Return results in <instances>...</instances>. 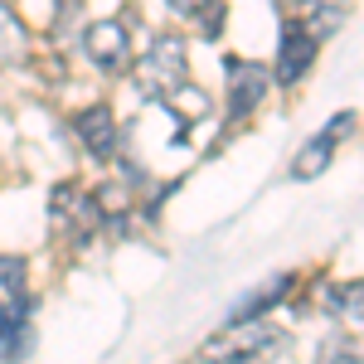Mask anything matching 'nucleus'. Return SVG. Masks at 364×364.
I'll use <instances>...</instances> for the list:
<instances>
[{
  "label": "nucleus",
  "mask_w": 364,
  "mask_h": 364,
  "mask_svg": "<svg viewBox=\"0 0 364 364\" xmlns=\"http://www.w3.org/2000/svg\"><path fill=\"white\" fill-rule=\"evenodd\" d=\"M180 83H190V54H185V39L180 34H156L146 58L136 63V87L146 97H170Z\"/></svg>",
  "instance_id": "f257e3e1"
},
{
  "label": "nucleus",
  "mask_w": 364,
  "mask_h": 364,
  "mask_svg": "<svg viewBox=\"0 0 364 364\" xmlns=\"http://www.w3.org/2000/svg\"><path fill=\"white\" fill-rule=\"evenodd\" d=\"M272 345H282V336L262 321H228V331L204 340V360L209 364H252L262 355H272Z\"/></svg>",
  "instance_id": "f03ea898"
},
{
  "label": "nucleus",
  "mask_w": 364,
  "mask_h": 364,
  "mask_svg": "<svg viewBox=\"0 0 364 364\" xmlns=\"http://www.w3.org/2000/svg\"><path fill=\"white\" fill-rule=\"evenodd\" d=\"M350 132H355V112H336L331 122H326V127H321V132H316V136L306 141V146H301V151H296V161H291V175H296V180H311V175H321V170L336 161V146L350 136Z\"/></svg>",
  "instance_id": "7ed1b4c3"
},
{
  "label": "nucleus",
  "mask_w": 364,
  "mask_h": 364,
  "mask_svg": "<svg viewBox=\"0 0 364 364\" xmlns=\"http://www.w3.org/2000/svg\"><path fill=\"white\" fill-rule=\"evenodd\" d=\"M228 117L233 122H243V117H252V107L267 97V68L262 63H248V58H228Z\"/></svg>",
  "instance_id": "20e7f679"
},
{
  "label": "nucleus",
  "mask_w": 364,
  "mask_h": 364,
  "mask_svg": "<svg viewBox=\"0 0 364 364\" xmlns=\"http://www.w3.org/2000/svg\"><path fill=\"white\" fill-rule=\"evenodd\" d=\"M83 49L102 73H117V68L132 63V39H127V25H122V20H97V25H87Z\"/></svg>",
  "instance_id": "39448f33"
},
{
  "label": "nucleus",
  "mask_w": 364,
  "mask_h": 364,
  "mask_svg": "<svg viewBox=\"0 0 364 364\" xmlns=\"http://www.w3.org/2000/svg\"><path fill=\"white\" fill-rule=\"evenodd\" d=\"M311 58H316V39H311L296 20H287V25H282V44H277V68H272V78H277L282 87L301 83L306 68H311Z\"/></svg>",
  "instance_id": "423d86ee"
},
{
  "label": "nucleus",
  "mask_w": 364,
  "mask_h": 364,
  "mask_svg": "<svg viewBox=\"0 0 364 364\" xmlns=\"http://www.w3.org/2000/svg\"><path fill=\"white\" fill-rule=\"evenodd\" d=\"M73 132H78V141L87 146L92 161H112L117 156V122H112L107 107H87V112L73 122Z\"/></svg>",
  "instance_id": "0eeeda50"
},
{
  "label": "nucleus",
  "mask_w": 364,
  "mask_h": 364,
  "mask_svg": "<svg viewBox=\"0 0 364 364\" xmlns=\"http://www.w3.org/2000/svg\"><path fill=\"white\" fill-rule=\"evenodd\" d=\"M29 350V301H0V360H20Z\"/></svg>",
  "instance_id": "6e6552de"
},
{
  "label": "nucleus",
  "mask_w": 364,
  "mask_h": 364,
  "mask_svg": "<svg viewBox=\"0 0 364 364\" xmlns=\"http://www.w3.org/2000/svg\"><path fill=\"white\" fill-rule=\"evenodd\" d=\"M345 20H350V5H345V0H301V20H296V25L321 44V39H331Z\"/></svg>",
  "instance_id": "1a4fd4ad"
},
{
  "label": "nucleus",
  "mask_w": 364,
  "mask_h": 364,
  "mask_svg": "<svg viewBox=\"0 0 364 364\" xmlns=\"http://www.w3.org/2000/svg\"><path fill=\"white\" fill-rule=\"evenodd\" d=\"M287 291H291V277L282 272V277L272 282V287H257V291H252L248 301H238L228 321H262V316H267V311L277 306V301H282V296H287Z\"/></svg>",
  "instance_id": "9d476101"
},
{
  "label": "nucleus",
  "mask_w": 364,
  "mask_h": 364,
  "mask_svg": "<svg viewBox=\"0 0 364 364\" xmlns=\"http://www.w3.org/2000/svg\"><path fill=\"white\" fill-rule=\"evenodd\" d=\"M29 54V34L20 25V15L0 0V63H15V58Z\"/></svg>",
  "instance_id": "9b49d317"
},
{
  "label": "nucleus",
  "mask_w": 364,
  "mask_h": 364,
  "mask_svg": "<svg viewBox=\"0 0 364 364\" xmlns=\"http://www.w3.org/2000/svg\"><path fill=\"white\" fill-rule=\"evenodd\" d=\"M161 102H166L180 122H199V117L209 112V92H204V87H195V83H180L170 97H161Z\"/></svg>",
  "instance_id": "f8f14e48"
},
{
  "label": "nucleus",
  "mask_w": 364,
  "mask_h": 364,
  "mask_svg": "<svg viewBox=\"0 0 364 364\" xmlns=\"http://www.w3.org/2000/svg\"><path fill=\"white\" fill-rule=\"evenodd\" d=\"M316 364H360V340H355V336H331V340H321Z\"/></svg>",
  "instance_id": "ddd939ff"
},
{
  "label": "nucleus",
  "mask_w": 364,
  "mask_h": 364,
  "mask_svg": "<svg viewBox=\"0 0 364 364\" xmlns=\"http://www.w3.org/2000/svg\"><path fill=\"white\" fill-rule=\"evenodd\" d=\"M326 311H331V316H355V311H360V282L331 287V291H326Z\"/></svg>",
  "instance_id": "4468645a"
},
{
  "label": "nucleus",
  "mask_w": 364,
  "mask_h": 364,
  "mask_svg": "<svg viewBox=\"0 0 364 364\" xmlns=\"http://www.w3.org/2000/svg\"><path fill=\"white\" fill-rule=\"evenodd\" d=\"M0 287L10 291V301H25V262L20 257H0Z\"/></svg>",
  "instance_id": "2eb2a0df"
},
{
  "label": "nucleus",
  "mask_w": 364,
  "mask_h": 364,
  "mask_svg": "<svg viewBox=\"0 0 364 364\" xmlns=\"http://www.w3.org/2000/svg\"><path fill=\"white\" fill-rule=\"evenodd\" d=\"M170 5H175V10H185V15H195V10L204 5V0H170Z\"/></svg>",
  "instance_id": "dca6fc26"
}]
</instances>
